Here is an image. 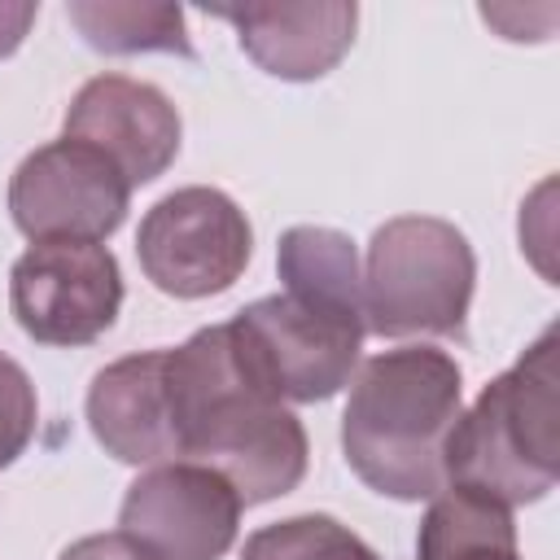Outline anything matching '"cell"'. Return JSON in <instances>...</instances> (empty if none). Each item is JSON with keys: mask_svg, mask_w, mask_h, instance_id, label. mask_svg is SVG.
I'll use <instances>...</instances> for the list:
<instances>
[{"mask_svg": "<svg viewBox=\"0 0 560 560\" xmlns=\"http://www.w3.org/2000/svg\"><path fill=\"white\" fill-rule=\"evenodd\" d=\"M276 267L284 280V293L324 302V306L363 311V271H359L354 241L346 232L298 223L280 236Z\"/></svg>", "mask_w": 560, "mask_h": 560, "instance_id": "cell-14", "label": "cell"}, {"mask_svg": "<svg viewBox=\"0 0 560 560\" xmlns=\"http://www.w3.org/2000/svg\"><path fill=\"white\" fill-rule=\"evenodd\" d=\"M88 424L118 464L153 468L179 459L166 402V350H140L105 363L88 385Z\"/></svg>", "mask_w": 560, "mask_h": 560, "instance_id": "cell-12", "label": "cell"}, {"mask_svg": "<svg viewBox=\"0 0 560 560\" xmlns=\"http://www.w3.org/2000/svg\"><path fill=\"white\" fill-rule=\"evenodd\" d=\"M179 136L184 122L175 101L162 88L127 74L88 79L66 109V140L105 153L131 188L153 184L179 158Z\"/></svg>", "mask_w": 560, "mask_h": 560, "instance_id": "cell-10", "label": "cell"}, {"mask_svg": "<svg viewBox=\"0 0 560 560\" xmlns=\"http://www.w3.org/2000/svg\"><path fill=\"white\" fill-rule=\"evenodd\" d=\"M66 18L83 35V44L105 57H131V52L192 57V39L184 31V9H175V4L74 0V4H66Z\"/></svg>", "mask_w": 560, "mask_h": 560, "instance_id": "cell-15", "label": "cell"}, {"mask_svg": "<svg viewBox=\"0 0 560 560\" xmlns=\"http://www.w3.org/2000/svg\"><path fill=\"white\" fill-rule=\"evenodd\" d=\"M57 560H158V556H149L136 538H127L122 529H114V534H88V538L70 542Z\"/></svg>", "mask_w": 560, "mask_h": 560, "instance_id": "cell-18", "label": "cell"}, {"mask_svg": "<svg viewBox=\"0 0 560 560\" xmlns=\"http://www.w3.org/2000/svg\"><path fill=\"white\" fill-rule=\"evenodd\" d=\"M210 18L236 26L241 52L284 79L311 83L324 79L354 44L359 9L350 0H311V4H210Z\"/></svg>", "mask_w": 560, "mask_h": 560, "instance_id": "cell-11", "label": "cell"}, {"mask_svg": "<svg viewBox=\"0 0 560 560\" xmlns=\"http://www.w3.org/2000/svg\"><path fill=\"white\" fill-rule=\"evenodd\" d=\"M35 13H39V4H31V0H0V61L22 48V39L35 26Z\"/></svg>", "mask_w": 560, "mask_h": 560, "instance_id": "cell-19", "label": "cell"}, {"mask_svg": "<svg viewBox=\"0 0 560 560\" xmlns=\"http://www.w3.org/2000/svg\"><path fill=\"white\" fill-rule=\"evenodd\" d=\"M241 560H381V556L337 516L302 512L254 529L241 547Z\"/></svg>", "mask_w": 560, "mask_h": 560, "instance_id": "cell-16", "label": "cell"}, {"mask_svg": "<svg viewBox=\"0 0 560 560\" xmlns=\"http://www.w3.org/2000/svg\"><path fill=\"white\" fill-rule=\"evenodd\" d=\"M241 508V494L214 468L171 459L127 486L118 529L158 560H219L236 542Z\"/></svg>", "mask_w": 560, "mask_h": 560, "instance_id": "cell-9", "label": "cell"}, {"mask_svg": "<svg viewBox=\"0 0 560 560\" xmlns=\"http://www.w3.org/2000/svg\"><path fill=\"white\" fill-rule=\"evenodd\" d=\"M416 560H521L512 508L472 486H442L420 521Z\"/></svg>", "mask_w": 560, "mask_h": 560, "instance_id": "cell-13", "label": "cell"}, {"mask_svg": "<svg viewBox=\"0 0 560 560\" xmlns=\"http://www.w3.org/2000/svg\"><path fill=\"white\" fill-rule=\"evenodd\" d=\"M131 206V184L118 166L79 144V140H48L26 153L9 179V214L22 236L35 245L44 241H105L122 228Z\"/></svg>", "mask_w": 560, "mask_h": 560, "instance_id": "cell-8", "label": "cell"}, {"mask_svg": "<svg viewBox=\"0 0 560 560\" xmlns=\"http://www.w3.org/2000/svg\"><path fill=\"white\" fill-rule=\"evenodd\" d=\"M9 306L39 346H92L122 306L118 258L96 241L31 245L9 271Z\"/></svg>", "mask_w": 560, "mask_h": 560, "instance_id": "cell-7", "label": "cell"}, {"mask_svg": "<svg viewBox=\"0 0 560 560\" xmlns=\"http://www.w3.org/2000/svg\"><path fill=\"white\" fill-rule=\"evenodd\" d=\"M464 411V372L438 346L372 354L341 411V451L354 477L398 503L446 486V442Z\"/></svg>", "mask_w": 560, "mask_h": 560, "instance_id": "cell-2", "label": "cell"}, {"mask_svg": "<svg viewBox=\"0 0 560 560\" xmlns=\"http://www.w3.org/2000/svg\"><path fill=\"white\" fill-rule=\"evenodd\" d=\"M254 254L245 210L206 184L175 188L153 201L136 232V258L153 289L166 298H210L232 289Z\"/></svg>", "mask_w": 560, "mask_h": 560, "instance_id": "cell-6", "label": "cell"}, {"mask_svg": "<svg viewBox=\"0 0 560 560\" xmlns=\"http://www.w3.org/2000/svg\"><path fill=\"white\" fill-rule=\"evenodd\" d=\"M556 424V328H542L538 341L459 411L446 442V486H472L508 508L547 499L560 477Z\"/></svg>", "mask_w": 560, "mask_h": 560, "instance_id": "cell-3", "label": "cell"}, {"mask_svg": "<svg viewBox=\"0 0 560 560\" xmlns=\"http://www.w3.org/2000/svg\"><path fill=\"white\" fill-rule=\"evenodd\" d=\"M39 402L26 368L9 354H0V468H9L35 438Z\"/></svg>", "mask_w": 560, "mask_h": 560, "instance_id": "cell-17", "label": "cell"}, {"mask_svg": "<svg viewBox=\"0 0 560 560\" xmlns=\"http://www.w3.org/2000/svg\"><path fill=\"white\" fill-rule=\"evenodd\" d=\"M254 376L280 402H324L341 394L359 368L363 311L271 293L228 319Z\"/></svg>", "mask_w": 560, "mask_h": 560, "instance_id": "cell-5", "label": "cell"}, {"mask_svg": "<svg viewBox=\"0 0 560 560\" xmlns=\"http://www.w3.org/2000/svg\"><path fill=\"white\" fill-rule=\"evenodd\" d=\"M477 258L468 236L433 214H398L368 241L363 328L389 341L464 337Z\"/></svg>", "mask_w": 560, "mask_h": 560, "instance_id": "cell-4", "label": "cell"}, {"mask_svg": "<svg viewBox=\"0 0 560 560\" xmlns=\"http://www.w3.org/2000/svg\"><path fill=\"white\" fill-rule=\"evenodd\" d=\"M166 402L179 459L214 468L245 508L271 503L306 477V429L254 376L232 324L197 328L166 350Z\"/></svg>", "mask_w": 560, "mask_h": 560, "instance_id": "cell-1", "label": "cell"}]
</instances>
